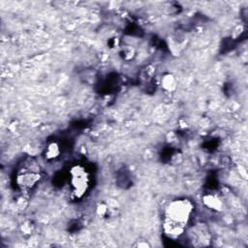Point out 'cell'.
Returning a JSON list of instances; mask_svg holds the SVG:
<instances>
[{"instance_id": "obj_4", "label": "cell", "mask_w": 248, "mask_h": 248, "mask_svg": "<svg viewBox=\"0 0 248 248\" xmlns=\"http://www.w3.org/2000/svg\"><path fill=\"white\" fill-rule=\"evenodd\" d=\"M202 202L204 205V207L216 212L222 211L224 207L223 200L217 194L213 193L203 195L202 198Z\"/></svg>"}, {"instance_id": "obj_6", "label": "cell", "mask_w": 248, "mask_h": 248, "mask_svg": "<svg viewBox=\"0 0 248 248\" xmlns=\"http://www.w3.org/2000/svg\"><path fill=\"white\" fill-rule=\"evenodd\" d=\"M60 152H61V150H60L59 144H58L57 142L53 141V142H50V143L46 146L45 154H46V159L52 160V159L57 158V157L59 156Z\"/></svg>"}, {"instance_id": "obj_3", "label": "cell", "mask_w": 248, "mask_h": 248, "mask_svg": "<svg viewBox=\"0 0 248 248\" xmlns=\"http://www.w3.org/2000/svg\"><path fill=\"white\" fill-rule=\"evenodd\" d=\"M40 180V174L35 171H31L30 170H22L17 174L16 182L17 184L24 189L32 188L37 184V182Z\"/></svg>"}, {"instance_id": "obj_5", "label": "cell", "mask_w": 248, "mask_h": 248, "mask_svg": "<svg viewBox=\"0 0 248 248\" xmlns=\"http://www.w3.org/2000/svg\"><path fill=\"white\" fill-rule=\"evenodd\" d=\"M161 87L167 92H172L177 87V79L172 74H165L160 80Z\"/></svg>"}, {"instance_id": "obj_1", "label": "cell", "mask_w": 248, "mask_h": 248, "mask_svg": "<svg viewBox=\"0 0 248 248\" xmlns=\"http://www.w3.org/2000/svg\"><path fill=\"white\" fill-rule=\"evenodd\" d=\"M194 213V203L186 198L170 201L164 210V222L186 228Z\"/></svg>"}, {"instance_id": "obj_2", "label": "cell", "mask_w": 248, "mask_h": 248, "mask_svg": "<svg viewBox=\"0 0 248 248\" xmlns=\"http://www.w3.org/2000/svg\"><path fill=\"white\" fill-rule=\"evenodd\" d=\"M70 186L77 198L82 197L89 186V174L81 165H76L70 170Z\"/></svg>"}]
</instances>
